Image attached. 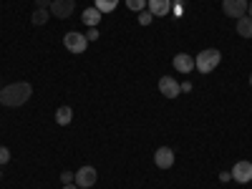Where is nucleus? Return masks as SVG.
I'll list each match as a JSON object with an SVG mask.
<instances>
[{"label":"nucleus","mask_w":252,"mask_h":189,"mask_svg":"<svg viewBox=\"0 0 252 189\" xmlns=\"http://www.w3.org/2000/svg\"><path fill=\"white\" fill-rule=\"evenodd\" d=\"M31 94H33V86L28 81H18V83H10V86H5V89H0V103L3 106H23V103L31 98Z\"/></svg>","instance_id":"nucleus-1"},{"label":"nucleus","mask_w":252,"mask_h":189,"mask_svg":"<svg viewBox=\"0 0 252 189\" xmlns=\"http://www.w3.org/2000/svg\"><path fill=\"white\" fill-rule=\"evenodd\" d=\"M220 61H222V53L217 48H207L199 56H194V68L199 73H209V71H215L220 66Z\"/></svg>","instance_id":"nucleus-2"},{"label":"nucleus","mask_w":252,"mask_h":189,"mask_svg":"<svg viewBox=\"0 0 252 189\" xmlns=\"http://www.w3.org/2000/svg\"><path fill=\"white\" fill-rule=\"evenodd\" d=\"M63 46H66V51H71V53H86V48H89V38L83 35V33H76V31H71V33H66L63 35Z\"/></svg>","instance_id":"nucleus-3"},{"label":"nucleus","mask_w":252,"mask_h":189,"mask_svg":"<svg viewBox=\"0 0 252 189\" xmlns=\"http://www.w3.org/2000/svg\"><path fill=\"white\" fill-rule=\"evenodd\" d=\"M159 91H161V96H166V98H177L179 91H182V86L177 83V78L161 76V78H159Z\"/></svg>","instance_id":"nucleus-4"},{"label":"nucleus","mask_w":252,"mask_h":189,"mask_svg":"<svg viewBox=\"0 0 252 189\" xmlns=\"http://www.w3.org/2000/svg\"><path fill=\"white\" fill-rule=\"evenodd\" d=\"M247 0H222V8H224V15L229 18H242L247 13Z\"/></svg>","instance_id":"nucleus-5"},{"label":"nucleus","mask_w":252,"mask_h":189,"mask_svg":"<svg viewBox=\"0 0 252 189\" xmlns=\"http://www.w3.org/2000/svg\"><path fill=\"white\" fill-rule=\"evenodd\" d=\"M94 184H96V169L94 166H81L76 172V187L86 189V187H94Z\"/></svg>","instance_id":"nucleus-6"},{"label":"nucleus","mask_w":252,"mask_h":189,"mask_svg":"<svg viewBox=\"0 0 252 189\" xmlns=\"http://www.w3.org/2000/svg\"><path fill=\"white\" fill-rule=\"evenodd\" d=\"M229 174H232L235 182L247 184V182H252V164H250V161H237V164H235V169L229 172Z\"/></svg>","instance_id":"nucleus-7"},{"label":"nucleus","mask_w":252,"mask_h":189,"mask_svg":"<svg viewBox=\"0 0 252 189\" xmlns=\"http://www.w3.org/2000/svg\"><path fill=\"white\" fill-rule=\"evenodd\" d=\"M76 8V0H53L51 3V13L56 18H68Z\"/></svg>","instance_id":"nucleus-8"},{"label":"nucleus","mask_w":252,"mask_h":189,"mask_svg":"<svg viewBox=\"0 0 252 189\" xmlns=\"http://www.w3.org/2000/svg\"><path fill=\"white\" fill-rule=\"evenodd\" d=\"M154 161L159 169H169V166L174 164V152L169 149V146H159L157 154H154Z\"/></svg>","instance_id":"nucleus-9"},{"label":"nucleus","mask_w":252,"mask_h":189,"mask_svg":"<svg viewBox=\"0 0 252 189\" xmlns=\"http://www.w3.org/2000/svg\"><path fill=\"white\" fill-rule=\"evenodd\" d=\"M149 13L154 18H166L172 13V0H149Z\"/></svg>","instance_id":"nucleus-10"},{"label":"nucleus","mask_w":252,"mask_h":189,"mask_svg":"<svg viewBox=\"0 0 252 189\" xmlns=\"http://www.w3.org/2000/svg\"><path fill=\"white\" fill-rule=\"evenodd\" d=\"M172 63H174V68H177L179 73H189V71L194 68V58L187 56V53H177Z\"/></svg>","instance_id":"nucleus-11"},{"label":"nucleus","mask_w":252,"mask_h":189,"mask_svg":"<svg viewBox=\"0 0 252 189\" xmlns=\"http://www.w3.org/2000/svg\"><path fill=\"white\" fill-rule=\"evenodd\" d=\"M101 10H96V8H86V10H83V23H86V26H91V28H96L98 23H101Z\"/></svg>","instance_id":"nucleus-12"},{"label":"nucleus","mask_w":252,"mask_h":189,"mask_svg":"<svg viewBox=\"0 0 252 189\" xmlns=\"http://www.w3.org/2000/svg\"><path fill=\"white\" fill-rule=\"evenodd\" d=\"M237 33H240L242 38H252V18H250V15L237 18Z\"/></svg>","instance_id":"nucleus-13"},{"label":"nucleus","mask_w":252,"mask_h":189,"mask_svg":"<svg viewBox=\"0 0 252 189\" xmlns=\"http://www.w3.org/2000/svg\"><path fill=\"white\" fill-rule=\"evenodd\" d=\"M71 119H73L71 106H61V109L56 111V121H58L61 126H68V124H71Z\"/></svg>","instance_id":"nucleus-14"},{"label":"nucleus","mask_w":252,"mask_h":189,"mask_svg":"<svg viewBox=\"0 0 252 189\" xmlns=\"http://www.w3.org/2000/svg\"><path fill=\"white\" fill-rule=\"evenodd\" d=\"M116 5H119V0H96V10H101V13H111V10H116Z\"/></svg>","instance_id":"nucleus-15"},{"label":"nucleus","mask_w":252,"mask_h":189,"mask_svg":"<svg viewBox=\"0 0 252 189\" xmlns=\"http://www.w3.org/2000/svg\"><path fill=\"white\" fill-rule=\"evenodd\" d=\"M46 20H48V13H46L43 8H38V10L33 13V23H35V26H40V23H46Z\"/></svg>","instance_id":"nucleus-16"},{"label":"nucleus","mask_w":252,"mask_h":189,"mask_svg":"<svg viewBox=\"0 0 252 189\" xmlns=\"http://www.w3.org/2000/svg\"><path fill=\"white\" fill-rule=\"evenodd\" d=\"M144 5H146V0H126V8H129V10H136V13H141Z\"/></svg>","instance_id":"nucleus-17"},{"label":"nucleus","mask_w":252,"mask_h":189,"mask_svg":"<svg viewBox=\"0 0 252 189\" xmlns=\"http://www.w3.org/2000/svg\"><path fill=\"white\" fill-rule=\"evenodd\" d=\"M10 161V152H8V146H0V164H8Z\"/></svg>","instance_id":"nucleus-18"},{"label":"nucleus","mask_w":252,"mask_h":189,"mask_svg":"<svg viewBox=\"0 0 252 189\" xmlns=\"http://www.w3.org/2000/svg\"><path fill=\"white\" fill-rule=\"evenodd\" d=\"M152 20H154V15H152V13H141V15H139V23H141V26H149Z\"/></svg>","instance_id":"nucleus-19"},{"label":"nucleus","mask_w":252,"mask_h":189,"mask_svg":"<svg viewBox=\"0 0 252 189\" xmlns=\"http://www.w3.org/2000/svg\"><path fill=\"white\" fill-rule=\"evenodd\" d=\"M73 179H76V174H71V172H63V174H61V182H63V184H71Z\"/></svg>","instance_id":"nucleus-20"},{"label":"nucleus","mask_w":252,"mask_h":189,"mask_svg":"<svg viewBox=\"0 0 252 189\" xmlns=\"http://www.w3.org/2000/svg\"><path fill=\"white\" fill-rule=\"evenodd\" d=\"M86 38H89V43H94V40H98V31H96V28H91V31L86 33Z\"/></svg>","instance_id":"nucleus-21"},{"label":"nucleus","mask_w":252,"mask_h":189,"mask_svg":"<svg viewBox=\"0 0 252 189\" xmlns=\"http://www.w3.org/2000/svg\"><path fill=\"white\" fill-rule=\"evenodd\" d=\"M38 8H43V10H48V8H51V3H48V0H38Z\"/></svg>","instance_id":"nucleus-22"},{"label":"nucleus","mask_w":252,"mask_h":189,"mask_svg":"<svg viewBox=\"0 0 252 189\" xmlns=\"http://www.w3.org/2000/svg\"><path fill=\"white\" fill-rule=\"evenodd\" d=\"M220 179H222V182H229V179H232V174H229V172H222Z\"/></svg>","instance_id":"nucleus-23"},{"label":"nucleus","mask_w":252,"mask_h":189,"mask_svg":"<svg viewBox=\"0 0 252 189\" xmlns=\"http://www.w3.org/2000/svg\"><path fill=\"white\" fill-rule=\"evenodd\" d=\"M63 189H78V187H76V184L71 182V184H63Z\"/></svg>","instance_id":"nucleus-24"},{"label":"nucleus","mask_w":252,"mask_h":189,"mask_svg":"<svg viewBox=\"0 0 252 189\" xmlns=\"http://www.w3.org/2000/svg\"><path fill=\"white\" fill-rule=\"evenodd\" d=\"M247 10H250V18H252V0H250V5H247Z\"/></svg>","instance_id":"nucleus-25"},{"label":"nucleus","mask_w":252,"mask_h":189,"mask_svg":"<svg viewBox=\"0 0 252 189\" xmlns=\"http://www.w3.org/2000/svg\"><path fill=\"white\" fill-rule=\"evenodd\" d=\"M250 86H252V76H250Z\"/></svg>","instance_id":"nucleus-26"}]
</instances>
